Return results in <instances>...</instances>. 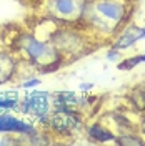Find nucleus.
<instances>
[{
  "label": "nucleus",
  "mask_w": 145,
  "mask_h": 146,
  "mask_svg": "<svg viewBox=\"0 0 145 146\" xmlns=\"http://www.w3.org/2000/svg\"><path fill=\"white\" fill-rule=\"evenodd\" d=\"M144 131H145V119H144Z\"/></svg>",
  "instance_id": "obj_17"
},
{
  "label": "nucleus",
  "mask_w": 145,
  "mask_h": 146,
  "mask_svg": "<svg viewBox=\"0 0 145 146\" xmlns=\"http://www.w3.org/2000/svg\"><path fill=\"white\" fill-rule=\"evenodd\" d=\"M18 72V60L10 52H0V85L12 82Z\"/></svg>",
  "instance_id": "obj_9"
},
{
  "label": "nucleus",
  "mask_w": 145,
  "mask_h": 146,
  "mask_svg": "<svg viewBox=\"0 0 145 146\" xmlns=\"http://www.w3.org/2000/svg\"><path fill=\"white\" fill-rule=\"evenodd\" d=\"M145 38V27H137V25H127L120 33L117 35L115 42L112 43V48L115 50H125L132 46L135 42Z\"/></svg>",
  "instance_id": "obj_8"
},
{
  "label": "nucleus",
  "mask_w": 145,
  "mask_h": 146,
  "mask_svg": "<svg viewBox=\"0 0 145 146\" xmlns=\"http://www.w3.org/2000/svg\"><path fill=\"white\" fill-rule=\"evenodd\" d=\"M15 45L18 53L23 55L28 63L42 73L57 72L65 62V58L48 40H42L34 33H20L15 40Z\"/></svg>",
  "instance_id": "obj_2"
},
{
  "label": "nucleus",
  "mask_w": 145,
  "mask_h": 146,
  "mask_svg": "<svg viewBox=\"0 0 145 146\" xmlns=\"http://www.w3.org/2000/svg\"><path fill=\"white\" fill-rule=\"evenodd\" d=\"M144 62H145V53L127 56L125 60L118 62V70H120V72H130V70H134L135 66H138V65L144 63Z\"/></svg>",
  "instance_id": "obj_13"
},
{
  "label": "nucleus",
  "mask_w": 145,
  "mask_h": 146,
  "mask_svg": "<svg viewBox=\"0 0 145 146\" xmlns=\"http://www.w3.org/2000/svg\"><path fill=\"white\" fill-rule=\"evenodd\" d=\"M125 2H132V0H125Z\"/></svg>",
  "instance_id": "obj_18"
},
{
  "label": "nucleus",
  "mask_w": 145,
  "mask_h": 146,
  "mask_svg": "<svg viewBox=\"0 0 145 146\" xmlns=\"http://www.w3.org/2000/svg\"><path fill=\"white\" fill-rule=\"evenodd\" d=\"M0 133H13V135H23V136H34L37 135V128L30 121L17 118L9 113H2L0 115Z\"/></svg>",
  "instance_id": "obj_7"
},
{
  "label": "nucleus",
  "mask_w": 145,
  "mask_h": 146,
  "mask_svg": "<svg viewBox=\"0 0 145 146\" xmlns=\"http://www.w3.org/2000/svg\"><path fill=\"white\" fill-rule=\"evenodd\" d=\"M137 111H145V85H138L127 96Z\"/></svg>",
  "instance_id": "obj_12"
},
{
  "label": "nucleus",
  "mask_w": 145,
  "mask_h": 146,
  "mask_svg": "<svg viewBox=\"0 0 145 146\" xmlns=\"http://www.w3.org/2000/svg\"><path fill=\"white\" fill-rule=\"evenodd\" d=\"M93 88V85H80V90H90Z\"/></svg>",
  "instance_id": "obj_16"
},
{
  "label": "nucleus",
  "mask_w": 145,
  "mask_h": 146,
  "mask_svg": "<svg viewBox=\"0 0 145 146\" xmlns=\"http://www.w3.org/2000/svg\"><path fill=\"white\" fill-rule=\"evenodd\" d=\"M48 42L57 48V52L64 58L67 56H82L89 48V42L83 32H79L70 27H57L52 30Z\"/></svg>",
  "instance_id": "obj_3"
},
{
  "label": "nucleus",
  "mask_w": 145,
  "mask_h": 146,
  "mask_svg": "<svg viewBox=\"0 0 145 146\" xmlns=\"http://www.w3.org/2000/svg\"><path fill=\"white\" fill-rule=\"evenodd\" d=\"M87 0H47V15L58 23H77L82 20V13Z\"/></svg>",
  "instance_id": "obj_6"
},
{
  "label": "nucleus",
  "mask_w": 145,
  "mask_h": 146,
  "mask_svg": "<svg viewBox=\"0 0 145 146\" xmlns=\"http://www.w3.org/2000/svg\"><path fill=\"white\" fill-rule=\"evenodd\" d=\"M45 126L57 136H73L83 128V116L77 110L54 108Z\"/></svg>",
  "instance_id": "obj_5"
},
{
  "label": "nucleus",
  "mask_w": 145,
  "mask_h": 146,
  "mask_svg": "<svg viewBox=\"0 0 145 146\" xmlns=\"http://www.w3.org/2000/svg\"><path fill=\"white\" fill-rule=\"evenodd\" d=\"M115 143H118V145H124V146H144L145 145V139H142V138L138 136V135H134V133H122L120 136L115 138Z\"/></svg>",
  "instance_id": "obj_14"
},
{
  "label": "nucleus",
  "mask_w": 145,
  "mask_h": 146,
  "mask_svg": "<svg viewBox=\"0 0 145 146\" xmlns=\"http://www.w3.org/2000/svg\"><path fill=\"white\" fill-rule=\"evenodd\" d=\"M87 136L90 138L92 141L105 143V141H115L117 135L113 131H110L109 128H105L102 123H93L87 128Z\"/></svg>",
  "instance_id": "obj_10"
},
{
  "label": "nucleus",
  "mask_w": 145,
  "mask_h": 146,
  "mask_svg": "<svg viewBox=\"0 0 145 146\" xmlns=\"http://www.w3.org/2000/svg\"><path fill=\"white\" fill-rule=\"evenodd\" d=\"M130 12L132 7H128L125 0H87L80 23L85 28H92L93 33L112 36L117 35L120 27L128 20Z\"/></svg>",
  "instance_id": "obj_1"
},
{
  "label": "nucleus",
  "mask_w": 145,
  "mask_h": 146,
  "mask_svg": "<svg viewBox=\"0 0 145 146\" xmlns=\"http://www.w3.org/2000/svg\"><path fill=\"white\" fill-rule=\"evenodd\" d=\"M52 95L48 91H30L27 93L18 105V110L30 118V123L47 125V119L52 113Z\"/></svg>",
  "instance_id": "obj_4"
},
{
  "label": "nucleus",
  "mask_w": 145,
  "mask_h": 146,
  "mask_svg": "<svg viewBox=\"0 0 145 146\" xmlns=\"http://www.w3.org/2000/svg\"><path fill=\"white\" fill-rule=\"evenodd\" d=\"M20 95L17 90H2L0 91V110H18Z\"/></svg>",
  "instance_id": "obj_11"
},
{
  "label": "nucleus",
  "mask_w": 145,
  "mask_h": 146,
  "mask_svg": "<svg viewBox=\"0 0 145 146\" xmlns=\"http://www.w3.org/2000/svg\"><path fill=\"white\" fill-rule=\"evenodd\" d=\"M40 78H37V76H28L27 80H23V82L20 83V86L22 88H32V86H37V85H40Z\"/></svg>",
  "instance_id": "obj_15"
}]
</instances>
